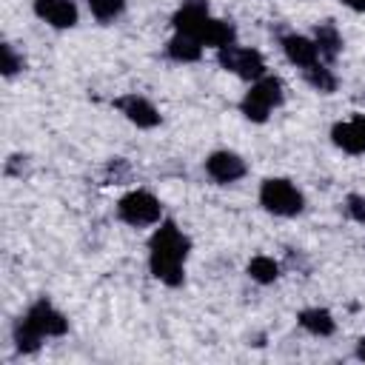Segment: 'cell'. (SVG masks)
<instances>
[{
	"mask_svg": "<svg viewBox=\"0 0 365 365\" xmlns=\"http://www.w3.org/2000/svg\"><path fill=\"white\" fill-rule=\"evenodd\" d=\"M188 248H191L188 237L171 220H165L154 231V237L148 242V265H151V274L160 282H165V285H180L182 277H185Z\"/></svg>",
	"mask_w": 365,
	"mask_h": 365,
	"instance_id": "cell-1",
	"label": "cell"
},
{
	"mask_svg": "<svg viewBox=\"0 0 365 365\" xmlns=\"http://www.w3.org/2000/svg\"><path fill=\"white\" fill-rule=\"evenodd\" d=\"M259 205L277 217H294L302 211L305 200L294 182H288L282 177H271L259 185Z\"/></svg>",
	"mask_w": 365,
	"mask_h": 365,
	"instance_id": "cell-2",
	"label": "cell"
},
{
	"mask_svg": "<svg viewBox=\"0 0 365 365\" xmlns=\"http://www.w3.org/2000/svg\"><path fill=\"white\" fill-rule=\"evenodd\" d=\"M279 103H282V83H279L277 77H259V80H254L251 91L242 97L240 108H242V114H245L248 120L265 123L268 114H271Z\"/></svg>",
	"mask_w": 365,
	"mask_h": 365,
	"instance_id": "cell-3",
	"label": "cell"
},
{
	"mask_svg": "<svg viewBox=\"0 0 365 365\" xmlns=\"http://www.w3.org/2000/svg\"><path fill=\"white\" fill-rule=\"evenodd\" d=\"M117 214L123 222L128 225H154L160 222V214H163V205L154 194L148 191H128L120 202H117Z\"/></svg>",
	"mask_w": 365,
	"mask_h": 365,
	"instance_id": "cell-4",
	"label": "cell"
},
{
	"mask_svg": "<svg viewBox=\"0 0 365 365\" xmlns=\"http://www.w3.org/2000/svg\"><path fill=\"white\" fill-rule=\"evenodd\" d=\"M220 63H222L228 71L240 74L242 80H259V77H265V60H262V54L254 51V48L225 46V48H220Z\"/></svg>",
	"mask_w": 365,
	"mask_h": 365,
	"instance_id": "cell-5",
	"label": "cell"
},
{
	"mask_svg": "<svg viewBox=\"0 0 365 365\" xmlns=\"http://www.w3.org/2000/svg\"><path fill=\"white\" fill-rule=\"evenodd\" d=\"M26 319H29L43 336H60V334H66V328H68V319H66L48 299H37V302L29 308Z\"/></svg>",
	"mask_w": 365,
	"mask_h": 365,
	"instance_id": "cell-6",
	"label": "cell"
},
{
	"mask_svg": "<svg viewBox=\"0 0 365 365\" xmlns=\"http://www.w3.org/2000/svg\"><path fill=\"white\" fill-rule=\"evenodd\" d=\"M331 140H334V145H339L348 154H362L365 151V114L336 123L331 128Z\"/></svg>",
	"mask_w": 365,
	"mask_h": 365,
	"instance_id": "cell-7",
	"label": "cell"
},
{
	"mask_svg": "<svg viewBox=\"0 0 365 365\" xmlns=\"http://www.w3.org/2000/svg\"><path fill=\"white\" fill-rule=\"evenodd\" d=\"M34 14L54 29H71L77 23V6L71 0H34Z\"/></svg>",
	"mask_w": 365,
	"mask_h": 365,
	"instance_id": "cell-8",
	"label": "cell"
},
{
	"mask_svg": "<svg viewBox=\"0 0 365 365\" xmlns=\"http://www.w3.org/2000/svg\"><path fill=\"white\" fill-rule=\"evenodd\" d=\"M117 108L125 114L128 123H134L137 128H154L160 123V111L140 94H125L117 100Z\"/></svg>",
	"mask_w": 365,
	"mask_h": 365,
	"instance_id": "cell-9",
	"label": "cell"
},
{
	"mask_svg": "<svg viewBox=\"0 0 365 365\" xmlns=\"http://www.w3.org/2000/svg\"><path fill=\"white\" fill-rule=\"evenodd\" d=\"M205 171L217 180V182H234L245 174V163L240 154L234 151H214L208 160H205Z\"/></svg>",
	"mask_w": 365,
	"mask_h": 365,
	"instance_id": "cell-10",
	"label": "cell"
},
{
	"mask_svg": "<svg viewBox=\"0 0 365 365\" xmlns=\"http://www.w3.org/2000/svg\"><path fill=\"white\" fill-rule=\"evenodd\" d=\"M208 20H211V17H208L205 3L188 0V3H182V9L174 14V29H177L180 34H188V37H197V40H200V34H202V29H205Z\"/></svg>",
	"mask_w": 365,
	"mask_h": 365,
	"instance_id": "cell-11",
	"label": "cell"
},
{
	"mask_svg": "<svg viewBox=\"0 0 365 365\" xmlns=\"http://www.w3.org/2000/svg\"><path fill=\"white\" fill-rule=\"evenodd\" d=\"M282 51H285V57H288L294 66H299V68H308V66L319 63V48H317V43L308 40V37H302V34H288V37H282Z\"/></svg>",
	"mask_w": 365,
	"mask_h": 365,
	"instance_id": "cell-12",
	"label": "cell"
},
{
	"mask_svg": "<svg viewBox=\"0 0 365 365\" xmlns=\"http://www.w3.org/2000/svg\"><path fill=\"white\" fill-rule=\"evenodd\" d=\"M234 26L228 23V20H208L205 23V29H202V34H200V43L202 46H211V48H225V46H234Z\"/></svg>",
	"mask_w": 365,
	"mask_h": 365,
	"instance_id": "cell-13",
	"label": "cell"
},
{
	"mask_svg": "<svg viewBox=\"0 0 365 365\" xmlns=\"http://www.w3.org/2000/svg\"><path fill=\"white\" fill-rule=\"evenodd\" d=\"M165 48H168V57L171 60H180V63H194L202 54V43L197 37H188V34H180V31L168 40Z\"/></svg>",
	"mask_w": 365,
	"mask_h": 365,
	"instance_id": "cell-14",
	"label": "cell"
},
{
	"mask_svg": "<svg viewBox=\"0 0 365 365\" xmlns=\"http://www.w3.org/2000/svg\"><path fill=\"white\" fill-rule=\"evenodd\" d=\"M299 325H302L308 334H314V336H328V334H334V328H336L334 317H331L325 308H305V311H299Z\"/></svg>",
	"mask_w": 365,
	"mask_h": 365,
	"instance_id": "cell-15",
	"label": "cell"
},
{
	"mask_svg": "<svg viewBox=\"0 0 365 365\" xmlns=\"http://www.w3.org/2000/svg\"><path fill=\"white\" fill-rule=\"evenodd\" d=\"M314 43L319 48V57H325V60H334L339 54V48H342V37H339V31H336L334 23H319Z\"/></svg>",
	"mask_w": 365,
	"mask_h": 365,
	"instance_id": "cell-16",
	"label": "cell"
},
{
	"mask_svg": "<svg viewBox=\"0 0 365 365\" xmlns=\"http://www.w3.org/2000/svg\"><path fill=\"white\" fill-rule=\"evenodd\" d=\"M11 336H14L17 351H23V354H34V351L40 348V339H43V334H40V331L26 319V317H20V319L14 322Z\"/></svg>",
	"mask_w": 365,
	"mask_h": 365,
	"instance_id": "cell-17",
	"label": "cell"
},
{
	"mask_svg": "<svg viewBox=\"0 0 365 365\" xmlns=\"http://www.w3.org/2000/svg\"><path fill=\"white\" fill-rule=\"evenodd\" d=\"M248 277L257 279V282H262V285H268V282H274L279 277V265L271 257H254L248 262Z\"/></svg>",
	"mask_w": 365,
	"mask_h": 365,
	"instance_id": "cell-18",
	"label": "cell"
},
{
	"mask_svg": "<svg viewBox=\"0 0 365 365\" xmlns=\"http://www.w3.org/2000/svg\"><path fill=\"white\" fill-rule=\"evenodd\" d=\"M305 71V80L317 88V91H322V94H331L334 88H336V77L331 74V68H325V66H319V63H314V66H308V68H302Z\"/></svg>",
	"mask_w": 365,
	"mask_h": 365,
	"instance_id": "cell-19",
	"label": "cell"
},
{
	"mask_svg": "<svg viewBox=\"0 0 365 365\" xmlns=\"http://www.w3.org/2000/svg\"><path fill=\"white\" fill-rule=\"evenodd\" d=\"M88 3V9H91V14L97 17V20H114L117 14H123V9H125V0H86Z\"/></svg>",
	"mask_w": 365,
	"mask_h": 365,
	"instance_id": "cell-20",
	"label": "cell"
},
{
	"mask_svg": "<svg viewBox=\"0 0 365 365\" xmlns=\"http://www.w3.org/2000/svg\"><path fill=\"white\" fill-rule=\"evenodd\" d=\"M0 51H3V74H6V77H11L14 71H20V68H23V60L14 54V48H11L9 43H6Z\"/></svg>",
	"mask_w": 365,
	"mask_h": 365,
	"instance_id": "cell-21",
	"label": "cell"
},
{
	"mask_svg": "<svg viewBox=\"0 0 365 365\" xmlns=\"http://www.w3.org/2000/svg\"><path fill=\"white\" fill-rule=\"evenodd\" d=\"M345 208H348V214H351L356 222H365V197H359V194H351Z\"/></svg>",
	"mask_w": 365,
	"mask_h": 365,
	"instance_id": "cell-22",
	"label": "cell"
},
{
	"mask_svg": "<svg viewBox=\"0 0 365 365\" xmlns=\"http://www.w3.org/2000/svg\"><path fill=\"white\" fill-rule=\"evenodd\" d=\"M348 9H354V11H365V0H342Z\"/></svg>",
	"mask_w": 365,
	"mask_h": 365,
	"instance_id": "cell-23",
	"label": "cell"
},
{
	"mask_svg": "<svg viewBox=\"0 0 365 365\" xmlns=\"http://www.w3.org/2000/svg\"><path fill=\"white\" fill-rule=\"evenodd\" d=\"M356 356H359V359H365V336L356 342Z\"/></svg>",
	"mask_w": 365,
	"mask_h": 365,
	"instance_id": "cell-24",
	"label": "cell"
}]
</instances>
